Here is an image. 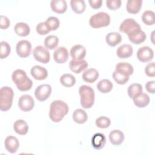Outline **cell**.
<instances>
[{
    "label": "cell",
    "instance_id": "obj_1",
    "mask_svg": "<svg viewBox=\"0 0 155 155\" xmlns=\"http://www.w3.org/2000/svg\"><path fill=\"white\" fill-rule=\"evenodd\" d=\"M68 105L61 100H56L51 102L50 106L49 117L54 122H60L68 113Z\"/></svg>",
    "mask_w": 155,
    "mask_h": 155
},
{
    "label": "cell",
    "instance_id": "obj_2",
    "mask_svg": "<svg viewBox=\"0 0 155 155\" xmlns=\"http://www.w3.org/2000/svg\"><path fill=\"white\" fill-rule=\"evenodd\" d=\"M12 79L19 91H26L30 90L32 87V81L22 70L17 69L15 70L12 73Z\"/></svg>",
    "mask_w": 155,
    "mask_h": 155
},
{
    "label": "cell",
    "instance_id": "obj_3",
    "mask_svg": "<svg viewBox=\"0 0 155 155\" xmlns=\"http://www.w3.org/2000/svg\"><path fill=\"white\" fill-rule=\"evenodd\" d=\"M79 93L81 97V105L85 108H90L94 103V91L90 86L81 85L79 88Z\"/></svg>",
    "mask_w": 155,
    "mask_h": 155
},
{
    "label": "cell",
    "instance_id": "obj_4",
    "mask_svg": "<svg viewBox=\"0 0 155 155\" xmlns=\"http://www.w3.org/2000/svg\"><path fill=\"white\" fill-rule=\"evenodd\" d=\"M14 96V92L12 88L5 86L0 89V110L7 111L10 109Z\"/></svg>",
    "mask_w": 155,
    "mask_h": 155
},
{
    "label": "cell",
    "instance_id": "obj_5",
    "mask_svg": "<svg viewBox=\"0 0 155 155\" xmlns=\"http://www.w3.org/2000/svg\"><path fill=\"white\" fill-rule=\"evenodd\" d=\"M110 23V15L103 12L97 13L91 16L89 20L90 25L94 28H99L109 25Z\"/></svg>",
    "mask_w": 155,
    "mask_h": 155
},
{
    "label": "cell",
    "instance_id": "obj_6",
    "mask_svg": "<svg viewBox=\"0 0 155 155\" xmlns=\"http://www.w3.org/2000/svg\"><path fill=\"white\" fill-rule=\"evenodd\" d=\"M33 56L35 60L43 64H47L50 61V53L48 49L42 45H38L34 48Z\"/></svg>",
    "mask_w": 155,
    "mask_h": 155
},
{
    "label": "cell",
    "instance_id": "obj_7",
    "mask_svg": "<svg viewBox=\"0 0 155 155\" xmlns=\"http://www.w3.org/2000/svg\"><path fill=\"white\" fill-rule=\"evenodd\" d=\"M17 54L21 58H27L29 56L31 51V44L27 40H21L19 41L16 47Z\"/></svg>",
    "mask_w": 155,
    "mask_h": 155
},
{
    "label": "cell",
    "instance_id": "obj_8",
    "mask_svg": "<svg viewBox=\"0 0 155 155\" xmlns=\"http://www.w3.org/2000/svg\"><path fill=\"white\" fill-rule=\"evenodd\" d=\"M51 87L49 84H42L39 85L35 91V96L39 101H44L50 96Z\"/></svg>",
    "mask_w": 155,
    "mask_h": 155
},
{
    "label": "cell",
    "instance_id": "obj_9",
    "mask_svg": "<svg viewBox=\"0 0 155 155\" xmlns=\"http://www.w3.org/2000/svg\"><path fill=\"white\" fill-rule=\"evenodd\" d=\"M35 105V101L31 95L23 94L18 100V107L23 111L27 112L31 110Z\"/></svg>",
    "mask_w": 155,
    "mask_h": 155
},
{
    "label": "cell",
    "instance_id": "obj_10",
    "mask_svg": "<svg viewBox=\"0 0 155 155\" xmlns=\"http://www.w3.org/2000/svg\"><path fill=\"white\" fill-rule=\"evenodd\" d=\"M154 52L148 46H143L139 48L137 51V58L142 62H147L153 59Z\"/></svg>",
    "mask_w": 155,
    "mask_h": 155
},
{
    "label": "cell",
    "instance_id": "obj_11",
    "mask_svg": "<svg viewBox=\"0 0 155 155\" xmlns=\"http://www.w3.org/2000/svg\"><path fill=\"white\" fill-rule=\"evenodd\" d=\"M140 28H141L140 25L134 19L127 18L121 23L119 30L122 33L128 35L134 30Z\"/></svg>",
    "mask_w": 155,
    "mask_h": 155
},
{
    "label": "cell",
    "instance_id": "obj_12",
    "mask_svg": "<svg viewBox=\"0 0 155 155\" xmlns=\"http://www.w3.org/2000/svg\"><path fill=\"white\" fill-rule=\"evenodd\" d=\"M127 35L128 36L129 41L137 45L143 42L147 38L146 34L141 30V28L134 30Z\"/></svg>",
    "mask_w": 155,
    "mask_h": 155
},
{
    "label": "cell",
    "instance_id": "obj_13",
    "mask_svg": "<svg viewBox=\"0 0 155 155\" xmlns=\"http://www.w3.org/2000/svg\"><path fill=\"white\" fill-rule=\"evenodd\" d=\"M68 51L64 47H59L53 53V59L58 64H64L68 59Z\"/></svg>",
    "mask_w": 155,
    "mask_h": 155
},
{
    "label": "cell",
    "instance_id": "obj_14",
    "mask_svg": "<svg viewBox=\"0 0 155 155\" xmlns=\"http://www.w3.org/2000/svg\"><path fill=\"white\" fill-rule=\"evenodd\" d=\"M70 55L74 61H82L86 55V50L84 46L77 44L73 46L70 50Z\"/></svg>",
    "mask_w": 155,
    "mask_h": 155
},
{
    "label": "cell",
    "instance_id": "obj_15",
    "mask_svg": "<svg viewBox=\"0 0 155 155\" xmlns=\"http://www.w3.org/2000/svg\"><path fill=\"white\" fill-rule=\"evenodd\" d=\"M4 145L8 152L10 153H15L19 147V142L16 137L8 136L5 139Z\"/></svg>",
    "mask_w": 155,
    "mask_h": 155
},
{
    "label": "cell",
    "instance_id": "obj_16",
    "mask_svg": "<svg viewBox=\"0 0 155 155\" xmlns=\"http://www.w3.org/2000/svg\"><path fill=\"white\" fill-rule=\"evenodd\" d=\"M31 76L36 80L42 81L47 78L48 76V71L47 69L39 65L33 66L30 71Z\"/></svg>",
    "mask_w": 155,
    "mask_h": 155
},
{
    "label": "cell",
    "instance_id": "obj_17",
    "mask_svg": "<svg viewBox=\"0 0 155 155\" xmlns=\"http://www.w3.org/2000/svg\"><path fill=\"white\" fill-rule=\"evenodd\" d=\"M106 143V137L105 135L101 133L94 134L91 138V144L93 147L97 150H101L104 147Z\"/></svg>",
    "mask_w": 155,
    "mask_h": 155
},
{
    "label": "cell",
    "instance_id": "obj_18",
    "mask_svg": "<svg viewBox=\"0 0 155 155\" xmlns=\"http://www.w3.org/2000/svg\"><path fill=\"white\" fill-rule=\"evenodd\" d=\"M88 67V63L85 60L74 61L71 60L69 62V68L70 70L74 73H79L84 70Z\"/></svg>",
    "mask_w": 155,
    "mask_h": 155
},
{
    "label": "cell",
    "instance_id": "obj_19",
    "mask_svg": "<svg viewBox=\"0 0 155 155\" xmlns=\"http://www.w3.org/2000/svg\"><path fill=\"white\" fill-rule=\"evenodd\" d=\"M124 134L119 130H113L109 134V140L114 145H119L124 140Z\"/></svg>",
    "mask_w": 155,
    "mask_h": 155
},
{
    "label": "cell",
    "instance_id": "obj_20",
    "mask_svg": "<svg viewBox=\"0 0 155 155\" xmlns=\"http://www.w3.org/2000/svg\"><path fill=\"white\" fill-rule=\"evenodd\" d=\"M133 52V47L130 44H123L119 46L116 51L117 56L120 59H126L130 57Z\"/></svg>",
    "mask_w": 155,
    "mask_h": 155
},
{
    "label": "cell",
    "instance_id": "obj_21",
    "mask_svg": "<svg viewBox=\"0 0 155 155\" xmlns=\"http://www.w3.org/2000/svg\"><path fill=\"white\" fill-rule=\"evenodd\" d=\"M82 78V79L86 82L93 83L98 79L99 72L94 68H88L83 73Z\"/></svg>",
    "mask_w": 155,
    "mask_h": 155
},
{
    "label": "cell",
    "instance_id": "obj_22",
    "mask_svg": "<svg viewBox=\"0 0 155 155\" xmlns=\"http://www.w3.org/2000/svg\"><path fill=\"white\" fill-rule=\"evenodd\" d=\"M51 10L57 13H64L67 10V5L65 0H52L50 2Z\"/></svg>",
    "mask_w": 155,
    "mask_h": 155
},
{
    "label": "cell",
    "instance_id": "obj_23",
    "mask_svg": "<svg viewBox=\"0 0 155 155\" xmlns=\"http://www.w3.org/2000/svg\"><path fill=\"white\" fill-rule=\"evenodd\" d=\"M133 70H133V66L128 62H119L116 65V71L128 76H130L133 74Z\"/></svg>",
    "mask_w": 155,
    "mask_h": 155
},
{
    "label": "cell",
    "instance_id": "obj_24",
    "mask_svg": "<svg viewBox=\"0 0 155 155\" xmlns=\"http://www.w3.org/2000/svg\"><path fill=\"white\" fill-rule=\"evenodd\" d=\"M142 4V0H128L127 2L126 8L129 13L136 14L140 11Z\"/></svg>",
    "mask_w": 155,
    "mask_h": 155
},
{
    "label": "cell",
    "instance_id": "obj_25",
    "mask_svg": "<svg viewBox=\"0 0 155 155\" xmlns=\"http://www.w3.org/2000/svg\"><path fill=\"white\" fill-rule=\"evenodd\" d=\"M107 44L111 47H115L122 41V36L117 32H110L105 36Z\"/></svg>",
    "mask_w": 155,
    "mask_h": 155
},
{
    "label": "cell",
    "instance_id": "obj_26",
    "mask_svg": "<svg viewBox=\"0 0 155 155\" xmlns=\"http://www.w3.org/2000/svg\"><path fill=\"white\" fill-rule=\"evenodd\" d=\"M15 131L19 135H25L28 133V126L25 121L22 119H18L13 124Z\"/></svg>",
    "mask_w": 155,
    "mask_h": 155
},
{
    "label": "cell",
    "instance_id": "obj_27",
    "mask_svg": "<svg viewBox=\"0 0 155 155\" xmlns=\"http://www.w3.org/2000/svg\"><path fill=\"white\" fill-rule=\"evenodd\" d=\"M133 99L134 105L139 108L145 107L148 105L150 101L149 96L144 93H141Z\"/></svg>",
    "mask_w": 155,
    "mask_h": 155
},
{
    "label": "cell",
    "instance_id": "obj_28",
    "mask_svg": "<svg viewBox=\"0 0 155 155\" xmlns=\"http://www.w3.org/2000/svg\"><path fill=\"white\" fill-rule=\"evenodd\" d=\"M14 30L16 34L19 36H27L30 33V27L24 22H18L14 27Z\"/></svg>",
    "mask_w": 155,
    "mask_h": 155
},
{
    "label": "cell",
    "instance_id": "obj_29",
    "mask_svg": "<svg viewBox=\"0 0 155 155\" xmlns=\"http://www.w3.org/2000/svg\"><path fill=\"white\" fill-rule=\"evenodd\" d=\"M73 119L76 123L82 124L86 122L88 119V116L87 114L84 110L78 108L74 111L73 113Z\"/></svg>",
    "mask_w": 155,
    "mask_h": 155
},
{
    "label": "cell",
    "instance_id": "obj_30",
    "mask_svg": "<svg viewBox=\"0 0 155 155\" xmlns=\"http://www.w3.org/2000/svg\"><path fill=\"white\" fill-rule=\"evenodd\" d=\"M112 82L107 79L101 80L97 84V88L102 93H109L113 88Z\"/></svg>",
    "mask_w": 155,
    "mask_h": 155
},
{
    "label": "cell",
    "instance_id": "obj_31",
    "mask_svg": "<svg viewBox=\"0 0 155 155\" xmlns=\"http://www.w3.org/2000/svg\"><path fill=\"white\" fill-rule=\"evenodd\" d=\"M70 6L72 10L77 13L81 14L85 10V3L84 0H71L70 1Z\"/></svg>",
    "mask_w": 155,
    "mask_h": 155
},
{
    "label": "cell",
    "instance_id": "obj_32",
    "mask_svg": "<svg viewBox=\"0 0 155 155\" xmlns=\"http://www.w3.org/2000/svg\"><path fill=\"white\" fill-rule=\"evenodd\" d=\"M60 82L63 86L69 88L75 84L76 79L73 75L69 73H66L61 76Z\"/></svg>",
    "mask_w": 155,
    "mask_h": 155
},
{
    "label": "cell",
    "instance_id": "obj_33",
    "mask_svg": "<svg viewBox=\"0 0 155 155\" xmlns=\"http://www.w3.org/2000/svg\"><path fill=\"white\" fill-rule=\"evenodd\" d=\"M128 94L131 99H134L142 93V86L140 84L134 83L130 85L128 88Z\"/></svg>",
    "mask_w": 155,
    "mask_h": 155
},
{
    "label": "cell",
    "instance_id": "obj_34",
    "mask_svg": "<svg viewBox=\"0 0 155 155\" xmlns=\"http://www.w3.org/2000/svg\"><path fill=\"white\" fill-rule=\"evenodd\" d=\"M59 44V39L56 36L49 35L45 38L44 45L48 50L54 49Z\"/></svg>",
    "mask_w": 155,
    "mask_h": 155
},
{
    "label": "cell",
    "instance_id": "obj_35",
    "mask_svg": "<svg viewBox=\"0 0 155 155\" xmlns=\"http://www.w3.org/2000/svg\"><path fill=\"white\" fill-rule=\"evenodd\" d=\"M143 22L147 25H152L155 23V14L151 10L145 11L142 15Z\"/></svg>",
    "mask_w": 155,
    "mask_h": 155
},
{
    "label": "cell",
    "instance_id": "obj_36",
    "mask_svg": "<svg viewBox=\"0 0 155 155\" xmlns=\"http://www.w3.org/2000/svg\"><path fill=\"white\" fill-rule=\"evenodd\" d=\"M113 78L114 80V81L120 85H124L126 84L128 80H129V76L124 75L122 73H120L116 70L112 74Z\"/></svg>",
    "mask_w": 155,
    "mask_h": 155
},
{
    "label": "cell",
    "instance_id": "obj_37",
    "mask_svg": "<svg viewBox=\"0 0 155 155\" xmlns=\"http://www.w3.org/2000/svg\"><path fill=\"white\" fill-rule=\"evenodd\" d=\"M11 47L9 44L5 41L1 42V50H0V58L3 59L6 58L10 53Z\"/></svg>",
    "mask_w": 155,
    "mask_h": 155
},
{
    "label": "cell",
    "instance_id": "obj_38",
    "mask_svg": "<svg viewBox=\"0 0 155 155\" xmlns=\"http://www.w3.org/2000/svg\"><path fill=\"white\" fill-rule=\"evenodd\" d=\"M45 23L47 24L51 31L57 30L60 25L59 20L58 18L55 16H51L47 18V19L45 21Z\"/></svg>",
    "mask_w": 155,
    "mask_h": 155
},
{
    "label": "cell",
    "instance_id": "obj_39",
    "mask_svg": "<svg viewBox=\"0 0 155 155\" xmlns=\"http://www.w3.org/2000/svg\"><path fill=\"white\" fill-rule=\"evenodd\" d=\"M95 124L99 128H107L110 125L111 121L108 117L101 116L96 119Z\"/></svg>",
    "mask_w": 155,
    "mask_h": 155
},
{
    "label": "cell",
    "instance_id": "obj_40",
    "mask_svg": "<svg viewBox=\"0 0 155 155\" xmlns=\"http://www.w3.org/2000/svg\"><path fill=\"white\" fill-rule=\"evenodd\" d=\"M36 30L37 33L40 35H47L51 31L45 22H42L39 23L36 25Z\"/></svg>",
    "mask_w": 155,
    "mask_h": 155
},
{
    "label": "cell",
    "instance_id": "obj_41",
    "mask_svg": "<svg viewBox=\"0 0 155 155\" xmlns=\"http://www.w3.org/2000/svg\"><path fill=\"white\" fill-rule=\"evenodd\" d=\"M122 4V1L120 0H107L106 1L107 7L111 10H115L120 8Z\"/></svg>",
    "mask_w": 155,
    "mask_h": 155
},
{
    "label": "cell",
    "instance_id": "obj_42",
    "mask_svg": "<svg viewBox=\"0 0 155 155\" xmlns=\"http://www.w3.org/2000/svg\"><path fill=\"white\" fill-rule=\"evenodd\" d=\"M145 73L149 77H154L155 76V67L154 62H152L147 65L145 68Z\"/></svg>",
    "mask_w": 155,
    "mask_h": 155
},
{
    "label": "cell",
    "instance_id": "obj_43",
    "mask_svg": "<svg viewBox=\"0 0 155 155\" xmlns=\"http://www.w3.org/2000/svg\"><path fill=\"white\" fill-rule=\"evenodd\" d=\"M0 18V28L1 29H7L10 24L8 18L3 15H1Z\"/></svg>",
    "mask_w": 155,
    "mask_h": 155
},
{
    "label": "cell",
    "instance_id": "obj_44",
    "mask_svg": "<svg viewBox=\"0 0 155 155\" xmlns=\"http://www.w3.org/2000/svg\"><path fill=\"white\" fill-rule=\"evenodd\" d=\"M145 88L148 93L154 94L155 93V82L154 81L148 82L145 84Z\"/></svg>",
    "mask_w": 155,
    "mask_h": 155
},
{
    "label": "cell",
    "instance_id": "obj_45",
    "mask_svg": "<svg viewBox=\"0 0 155 155\" xmlns=\"http://www.w3.org/2000/svg\"><path fill=\"white\" fill-rule=\"evenodd\" d=\"M90 7L94 9H98L99 8L102 4V0H90L88 1Z\"/></svg>",
    "mask_w": 155,
    "mask_h": 155
}]
</instances>
